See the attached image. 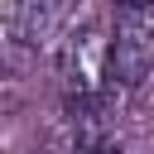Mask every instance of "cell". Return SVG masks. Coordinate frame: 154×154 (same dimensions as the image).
<instances>
[{"label":"cell","instance_id":"obj_1","mask_svg":"<svg viewBox=\"0 0 154 154\" xmlns=\"http://www.w3.org/2000/svg\"><path fill=\"white\" fill-rule=\"evenodd\" d=\"M58 77H63V96H67L72 120H91L96 106L106 101V91L116 87V82H111L106 29H101L96 19L67 34V43H63V53H58Z\"/></svg>","mask_w":154,"mask_h":154},{"label":"cell","instance_id":"obj_2","mask_svg":"<svg viewBox=\"0 0 154 154\" xmlns=\"http://www.w3.org/2000/svg\"><path fill=\"white\" fill-rule=\"evenodd\" d=\"M111 82L140 87L154 72V0L144 5H111Z\"/></svg>","mask_w":154,"mask_h":154},{"label":"cell","instance_id":"obj_3","mask_svg":"<svg viewBox=\"0 0 154 154\" xmlns=\"http://www.w3.org/2000/svg\"><path fill=\"white\" fill-rule=\"evenodd\" d=\"M77 0H14V38L24 48H48L72 24Z\"/></svg>","mask_w":154,"mask_h":154},{"label":"cell","instance_id":"obj_4","mask_svg":"<svg viewBox=\"0 0 154 154\" xmlns=\"http://www.w3.org/2000/svg\"><path fill=\"white\" fill-rule=\"evenodd\" d=\"M67 154H120V144H111V140H101V135H77V144L67 149Z\"/></svg>","mask_w":154,"mask_h":154},{"label":"cell","instance_id":"obj_5","mask_svg":"<svg viewBox=\"0 0 154 154\" xmlns=\"http://www.w3.org/2000/svg\"><path fill=\"white\" fill-rule=\"evenodd\" d=\"M111 5H144V0H111Z\"/></svg>","mask_w":154,"mask_h":154}]
</instances>
